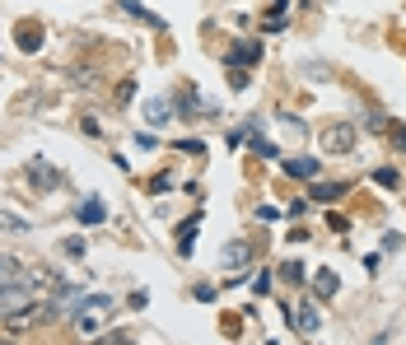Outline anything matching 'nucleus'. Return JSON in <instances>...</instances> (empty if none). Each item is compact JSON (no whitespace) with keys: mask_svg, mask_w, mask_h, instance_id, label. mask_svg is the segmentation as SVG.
<instances>
[{"mask_svg":"<svg viewBox=\"0 0 406 345\" xmlns=\"http://www.w3.org/2000/svg\"><path fill=\"white\" fill-rule=\"evenodd\" d=\"M108 313H112V294H84V303H79L75 317H70V327H75V336H84V341H98Z\"/></svg>","mask_w":406,"mask_h":345,"instance_id":"nucleus-1","label":"nucleus"},{"mask_svg":"<svg viewBox=\"0 0 406 345\" xmlns=\"http://www.w3.org/2000/svg\"><path fill=\"white\" fill-rule=\"evenodd\" d=\"M61 248H65V257H84V238H65Z\"/></svg>","mask_w":406,"mask_h":345,"instance_id":"nucleus-28","label":"nucleus"},{"mask_svg":"<svg viewBox=\"0 0 406 345\" xmlns=\"http://www.w3.org/2000/svg\"><path fill=\"white\" fill-rule=\"evenodd\" d=\"M196 229H201V215L182 220V229H178V252H182V257H192V248H196Z\"/></svg>","mask_w":406,"mask_h":345,"instance_id":"nucleus-10","label":"nucleus"},{"mask_svg":"<svg viewBox=\"0 0 406 345\" xmlns=\"http://www.w3.org/2000/svg\"><path fill=\"white\" fill-rule=\"evenodd\" d=\"M131 98H136V79H122V84H117V103H131Z\"/></svg>","mask_w":406,"mask_h":345,"instance_id":"nucleus-23","label":"nucleus"},{"mask_svg":"<svg viewBox=\"0 0 406 345\" xmlns=\"http://www.w3.org/2000/svg\"><path fill=\"white\" fill-rule=\"evenodd\" d=\"M248 257H252V248L238 238V243H229V248H224V257H219V262H224L229 271H243V266H248Z\"/></svg>","mask_w":406,"mask_h":345,"instance_id":"nucleus-9","label":"nucleus"},{"mask_svg":"<svg viewBox=\"0 0 406 345\" xmlns=\"http://www.w3.org/2000/svg\"><path fill=\"white\" fill-rule=\"evenodd\" d=\"M173 103H178V117H182V122H192V117H201V112H196V89H192V84H182Z\"/></svg>","mask_w":406,"mask_h":345,"instance_id":"nucleus-13","label":"nucleus"},{"mask_svg":"<svg viewBox=\"0 0 406 345\" xmlns=\"http://www.w3.org/2000/svg\"><path fill=\"white\" fill-rule=\"evenodd\" d=\"M322 150H331V154H355V126L331 122L327 131H322Z\"/></svg>","mask_w":406,"mask_h":345,"instance_id":"nucleus-3","label":"nucleus"},{"mask_svg":"<svg viewBox=\"0 0 406 345\" xmlns=\"http://www.w3.org/2000/svg\"><path fill=\"white\" fill-rule=\"evenodd\" d=\"M33 298H38V294H33L24 280H0V317L15 313V308H29Z\"/></svg>","mask_w":406,"mask_h":345,"instance_id":"nucleus-4","label":"nucleus"},{"mask_svg":"<svg viewBox=\"0 0 406 345\" xmlns=\"http://www.w3.org/2000/svg\"><path fill=\"white\" fill-rule=\"evenodd\" d=\"M117 10H122V15H131V19H141V24H150V29H164V19L150 15L145 5H136V0H117Z\"/></svg>","mask_w":406,"mask_h":345,"instance_id":"nucleus-12","label":"nucleus"},{"mask_svg":"<svg viewBox=\"0 0 406 345\" xmlns=\"http://www.w3.org/2000/svg\"><path fill=\"white\" fill-rule=\"evenodd\" d=\"M145 117H150V126H164L173 112H169V103H164V98H150V103H145Z\"/></svg>","mask_w":406,"mask_h":345,"instance_id":"nucleus-17","label":"nucleus"},{"mask_svg":"<svg viewBox=\"0 0 406 345\" xmlns=\"http://www.w3.org/2000/svg\"><path fill=\"white\" fill-rule=\"evenodd\" d=\"M192 294L201 298V303H215V289H210V284H196V289H192Z\"/></svg>","mask_w":406,"mask_h":345,"instance_id":"nucleus-31","label":"nucleus"},{"mask_svg":"<svg viewBox=\"0 0 406 345\" xmlns=\"http://www.w3.org/2000/svg\"><path fill=\"white\" fill-rule=\"evenodd\" d=\"M94 345H136V341H131V331H108V336H98Z\"/></svg>","mask_w":406,"mask_h":345,"instance_id":"nucleus-21","label":"nucleus"},{"mask_svg":"<svg viewBox=\"0 0 406 345\" xmlns=\"http://www.w3.org/2000/svg\"><path fill=\"white\" fill-rule=\"evenodd\" d=\"M327 224L336 229V234H345V229H350V220H345V215H327Z\"/></svg>","mask_w":406,"mask_h":345,"instance_id":"nucleus-33","label":"nucleus"},{"mask_svg":"<svg viewBox=\"0 0 406 345\" xmlns=\"http://www.w3.org/2000/svg\"><path fill=\"white\" fill-rule=\"evenodd\" d=\"M313 289H318V298H331L336 289H341V280H336V271H318V275H313Z\"/></svg>","mask_w":406,"mask_h":345,"instance_id":"nucleus-16","label":"nucleus"},{"mask_svg":"<svg viewBox=\"0 0 406 345\" xmlns=\"http://www.w3.org/2000/svg\"><path fill=\"white\" fill-rule=\"evenodd\" d=\"M392 141H397V150H406V122L392 126Z\"/></svg>","mask_w":406,"mask_h":345,"instance_id":"nucleus-32","label":"nucleus"},{"mask_svg":"<svg viewBox=\"0 0 406 345\" xmlns=\"http://www.w3.org/2000/svg\"><path fill=\"white\" fill-rule=\"evenodd\" d=\"M19 271V257H0V280H15Z\"/></svg>","mask_w":406,"mask_h":345,"instance_id":"nucleus-25","label":"nucleus"},{"mask_svg":"<svg viewBox=\"0 0 406 345\" xmlns=\"http://www.w3.org/2000/svg\"><path fill=\"white\" fill-rule=\"evenodd\" d=\"M285 172H290V177H318V159H309V154L285 159Z\"/></svg>","mask_w":406,"mask_h":345,"instance_id":"nucleus-15","label":"nucleus"},{"mask_svg":"<svg viewBox=\"0 0 406 345\" xmlns=\"http://www.w3.org/2000/svg\"><path fill=\"white\" fill-rule=\"evenodd\" d=\"M304 275H309V271H304V262H285V266H281V280H290V284H299Z\"/></svg>","mask_w":406,"mask_h":345,"instance_id":"nucleus-20","label":"nucleus"},{"mask_svg":"<svg viewBox=\"0 0 406 345\" xmlns=\"http://www.w3.org/2000/svg\"><path fill=\"white\" fill-rule=\"evenodd\" d=\"M374 182H378V187H402L397 168H378V172H374Z\"/></svg>","mask_w":406,"mask_h":345,"instance_id":"nucleus-22","label":"nucleus"},{"mask_svg":"<svg viewBox=\"0 0 406 345\" xmlns=\"http://www.w3.org/2000/svg\"><path fill=\"white\" fill-rule=\"evenodd\" d=\"M145 191H150V196H169V191H173V177H155Z\"/></svg>","mask_w":406,"mask_h":345,"instance_id":"nucleus-24","label":"nucleus"},{"mask_svg":"<svg viewBox=\"0 0 406 345\" xmlns=\"http://www.w3.org/2000/svg\"><path fill=\"white\" fill-rule=\"evenodd\" d=\"M266 289H271V271H262V275L252 280V294H266Z\"/></svg>","mask_w":406,"mask_h":345,"instance_id":"nucleus-30","label":"nucleus"},{"mask_svg":"<svg viewBox=\"0 0 406 345\" xmlns=\"http://www.w3.org/2000/svg\"><path fill=\"white\" fill-rule=\"evenodd\" d=\"M295 327L304 331V336H313V331L322 327V317H318V308H313V303H299V308H295Z\"/></svg>","mask_w":406,"mask_h":345,"instance_id":"nucleus-11","label":"nucleus"},{"mask_svg":"<svg viewBox=\"0 0 406 345\" xmlns=\"http://www.w3.org/2000/svg\"><path fill=\"white\" fill-rule=\"evenodd\" d=\"M252 61H262V42L257 38H243V42H234L224 51V65H252Z\"/></svg>","mask_w":406,"mask_h":345,"instance_id":"nucleus-6","label":"nucleus"},{"mask_svg":"<svg viewBox=\"0 0 406 345\" xmlns=\"http://www.w3.org/2000/svg\"><path fill=\"white\" fill-rule=\"evenodd\" d=\"M178 150H182V154H192V159H201V154H205V145H201V141H178Z\"/></svg>","mask_w":406,"mask_h":345,"instance_id":"nucleus-27","label":"nucleus"},{"mask_svg":"<svg viewBox=\"0 0 406 345\" xmlns=\"http://www.w3.org/2000/svg\"><path fill=\"white\" fill-rule=\"evenodd\" d=\"M0 229H10V234H24V229H29V224L19 220V215H0Z\"/></svg>","mask_w":406,"mask_h":345,"instance_id":"nucleus-26","label":"nucleus"},{"mask_svg":"<svg viewBox=\"0 0 406 345\" xmlns=\"http://www.w3.org/2000/svg\"><path fill=\"white\" fill-rule=\"evenodd\" d=\"M345 191H350V182H313V201H341Z\"/></svg>","mask_w":406,"mask_h":345,"instance_id":"nucleus-14","label":"nucleus"},{"mask_svg":"<svg viewBox=\"0 0 406 345\" xmlns=\"http://www.w3.org/2000/svg\"><path fill=\"white\" fill-rule=\"evenodd\" d=\"M42 317H52V308L38 298V303H29V308H15V313L0 317V327H5V336H19V331H33Z\"/></svg>","mask_w":406,"mask_h":345,"instance_id":"nucleus-2","label":"nucleus"},{"mask_svg":"<svg viewBox=\"0 0 406 345\" xmlns=\"http://www.w3.org/2000/svg\"><path fill=\"white\" fill-rule=\"evenodd\" d=\"M29 177L38 182V191H61V187H65V177L52 168L47 159H33V163H29Z\"/></svg>","mask_w":406,"mask_h":345,"instance_id":"nucleus-5","label":"nucleus"},{"mask_svg":"<svg viewBox=\"0 0 406 345\" xmlns=\"http://www.w3.org/2000/svg\"><path fill=\"white\" fill-rule=\"evenodd\" d=\"M252 84V75H248V65H229V89H238V94H243V89H248Z\"/></svg>","mask_w":406,"mask_h":345,"instance_id":"nucleus-18","label":"nucleus"},{"mask_svg":"<svg viewBox=\"0 0 406 345\" xmlns=\"http://www.w3.org/2000/svg\"><path fill=\"white\" fill-rule=\"evenodd\" d=\"M103 220H108V205L98 201V196H84L75 205V224H103Z\"/></svg>","mask_w":406,"mask_h":345,"instance_id":"nucleus-7","label":"nucleus"},{"mask_svg":"<svg viewBox=\"0 0 406 345\" xmlns=\"http://www.w3.org/2000/svg\"><path fill=\"white\" fill-rule=\"evenodd\" d=\"M369 131H378V136H383V131H392V122L383 117V112H374V117H369Z\"/></svg>","mask_w":406,"mask_h":345,"instance_id":"nucleus-29","label":"nucleus"},{"mask_svg":"<svg viewBox=\"0 0 406 345\" xmlns=\"http://www.w3.org/2000/svg\"><path fill=\"white\" fill-rule=\"evenodd\" d=\"M252 154H257V159H281V150H276L271 141H262V136L252 131Z\"/></svg>","mask_w":406,"mask_h":345,"instance_id":"nucleus-19","label":"nucleus"},{"mask_svg":"<svg viewBox=\"0 0 406 345\" xmlns=\"http://www.w3.org/2000/svg\"><path fill=\"white\" fill-rule=\"evenodd\" d=\"M15 42H19V51H42V24H19L15 29Z\"/></svg>","mask_w":406,"mask_h":345,"instance_id":"nucleus-8","label":"nucleus"}]
</instances>
